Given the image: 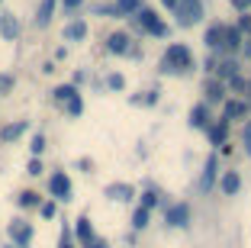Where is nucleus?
Here are the masks:
<instances>
[{
	"instance_id": "nucleus-1",
	"label": "nucleus",
	"mask_w": 251,
	"mask_h": 248,
	"mask_svg": "<svg viewBox=\"0 0 251 248\" xmlns=\"http://www.w3.org/2000/svg\"><path fill=\"white\" fill-rule=\"evenodd\" d=\"M184 68H190V52H187V45H171V49L164 52V58H161V71H184Z\"/></svg>"
},
{
	"instance_id": "nucleus-2",
	"label": "nucleus",
	"mask_w": 251,
	"mask_h": 248,
	"mask_svg": "<svg viewBox=\"0 0 251 248\" xmlns=\"http://www.w3.org/2000/svg\"><path fill=\"white\" fill-rule=\"evenodd\" d=\"M174 10H177L180 26H193V23L203 20V3H200V0H177Z\"/></svg>"
},
{
	"instance_id": "nucleus-3",
	"label": "nucleus",
	"mask_w": 251,
	"mask_h": 248,
	"mask_svg": "<svg viewBox=\"0 0 251 248\" xmlns=\"http://www.w3.org/2000/svg\"><path fill=\"white\" fill-rule=\"evenodd\" d=\"M10 239H13V248H29L32 242V229L23 222V219H16V222H10Z\"/></svg>"
},
{
	"instance_id": "nucleus-4",
	"label": "nucleus",
	"mask_w": 251,
	"mask_h": 248,
	"mask_svg": "<svg viewBox=\"0 0 251 248\" xmlns=\"http://www.w3.org/2000/svg\"><path fill=\"white\" fill-rule=\"evenodd\" d=\"M49 190H52V197L68 200V197H71V181H68V174H52V181H49Z\"/></svg>"
},
{
	"instance_id": "nucleus-5",
	"label": "nucleus",
	"mask_w": 251,
	"mask_h": 248,
	"mask_svg": "<svg viewBox=\"0 0 251 248\" xmlns=\"http://www.w3.org/2000/svg\"><path fill=\"white\" fill-rule=\"evenodd\" d=\"M0 36L10 39V42L20 36V23H16V16H13V13H0Z\"/></svg>"
},
{
	"instance_id": "nucleus-6",
	"label": "nucleus",
	"mask_w": 251,
	"mask_h": 248,
	"mask_svg": "<svg viewBox=\"0 0 251 248\" xmlns=\"http://www.w3.org/2000/svg\"><path fill=\"white\" fill-rule=\"evenodd\" d=\"M135 23H139V29L151 32V29L158 26V16H155V10H148V7H139V10H135Z\"/></svg>"
},
{
	"instance_id": "nucleus-7",
	"label": "nucleus",
	"mask_w": 251,
	"mask_h": 248,
	"mask_svg": "<svg viewBox=\"0 0 251 248\" xmlns=\"http://www.w3.org/2000/svg\"><path fill=\"white\" fill-rule=\"evenodd\" d=\"M55 7H58V0H42L39 10H36V26H49V23H52Z\"/></svg>"
},
{
	"instance_id": "nucleus-8",
	"label": "nucleus",
	"mask_w": 251,
	"mask_h": 248,
	"mask_svg": "<svg viewBox=\"0 0 251 248\" xmlns=\"http://www.w3.org/2000/svg\"><path fill=\"white\" fill-rule=\"evenodd\" d=\"M26 119H20V123H10V126H3V129H0V142H16L23 136V132H26Z\"/></svg>"
},
{
	"instance_id": "nucleus-9",
	"label": "nucleus",
	"mask_w": 251,
	"mask_h": 248,
	"mask_svg": "<svg viewBox=\"0 0 251 248\" xmlns=\"http://www.w3.org/2000/svg\"><path fill=\"white\" fill-rule=\"evenodd\" d=\"M106 49H110L113 55H126V52H129V36H126V32H113V36L106 39Z\"/></svg>"
},
{
	"instance_id": "nucleus-10",
	"label": "nucleus",
	"mask_w": 251,
	"mask_h": 248,
	"mask_svg": "<svg viewBox=\"0 0 251 248\" xmlns=\"http://www.w3.org/2000/svg\"><path fill=\"white\" fill-rule=\"evenodd\" d=\"M84 36H87V23H84V20H74V23L65 26V39H68V42H81Z\"/></svg>"
},
{
	"instance_id": "nucleus-11",
	"label": "nucleus",
	"mask_w": 251,
	"mask_h": 248,
	"mask_svg": "<svg viewBox=\"0 0 251 248\" xmlns=\"http://www.w3.org/2000/svg\"><path fill=\"white\" fill-rule=\"evenodd\" d=\"M187 219H190V210H187L184 203H177V206H171V210H168V222H171V226H184Z\"/></svg>"
},
{
	"instance_id": "nucleus-12",
	"label": "nucleus",
	"mask_w": 251,
	"mask_h": 248,
	"mask_svg": "<svg viewBox=\"0 0 251 248\" xmlns=\"http://www.w3.org/2000/svg\"><path fill=\"white\" fill-rule=\"evenodd\" d=\"M222 49H229V52H235V49H242V29H226L222 32Z\"/></svg>"
},
{
	"instance_id": "nucleus-13",
	"label": "nucleus",
	"mask_w": 251,
	"mask_h": 248,
	"mask_svg": "<svg viewBox=\"0 0 251 248\" xmlns=\"http://www.w3.org/2000/svg\"><path fill=\"white\" fill-rule=\"evenodd\" d=\"M216 165H219V158H216V155H209V158H206V171H203V181H200V187H203V190L213 187V181H216Z\"/></svg>"
},
{
	"instance_id": "nucleus-14",
	"label": "nucleus",
	"mask_w": 251,
	"mask_h": 248,
	"mask_svg": "<svg viewBox=\"0 0 251 248\" xmlns=\"http://www.w3.org/2000/svg\"><path fill=\"white\" fill-rule=\"evenodd\" d=\"M222 32H226V26H222V23H213V26L206 29V39H203V42H206L209 49H219L222 45Z\"/></svg>"
},
{
	"instance_id": "nucleus-15",
	"label": "nucleus",
	"mask_w": 251,
	"mask_h": 248,
	"mask_svg": "<svg viewBox=\"0 0 251 248\" xmlns=\"http://www.w3.org/2000/svg\"><path fill=\"white\" fill-rule=\"evenodd\" d=\"M219 187H222V193H229V197H232V193H238V187H242V177H238L235 171H229V174L222 177Z\"/></svg>"
},
{
	"instance_id": "nucleus-16",
	"label": "nucleus",
	"mask_w": 251,
	"mask_h": 248,
	"mask_svg": "<svg viewBox=\"0 0 251 248\" xmlns=\"http://www.w3.org/2000/svg\"><path fill=\"white\" fill-rule=\"evenodd\" d=\"M77 239H81L84 245H90V242H94V229H90V219L87 216L77 219Z\"/></svg>"
},
{
	"instance_id": "nucleus-17",
	"label": "nucleus",
	"mask_w": 251,
	"mask_h": 248,
	"mask_svg": "<svg viewBox=\"0 0 251 248\" xmlns=\"http://www.w3.org/2000/svg\"><path fill=\"white\" fill-rule=\"evenodd\" d=\"M74 94H77V87H74V84H61V87H55V90H52V97H55L58 103H68Z\"/></svg>"
},
{
	"instance_id": "nucleus-18",
	"label": "nucleus",
	"mask_w": 251,
	"mask_h": 248,
	"mask_svg": "<svg viewBox=\"0 0 251 248\" xmlns=\"http://www.w3.org/2000/svg\"><path fill=\"white\" fill-rule=\"evenodd\" d=\"M226 136H229V123H219L209 129V139H213V145H219V142H226Z\"/></svg>"
},
{
	"instance_id": "nucleus-19",
	"label": "nucleus",
	"mask_w": 251,
	"mask_h": 248,
	"mask_svg": "<svg viewBox=\"0 0 251 248\" xmlns=\"http://www.w3.org/2000/svg\"><path fill=\"white\" fill-rule=\"evenodd\" d=\"M235 116H245V103L242 100H229L226 103V119H235Z\"/></svg>"
},
{
	"instance_id": "nucleus-20",
	"label": "nucleus",
	"mask_w": 251,
	"mask_h": 248,
	"mask_svg": "<svg viewBox=\"0 0 251 248\" xmlns=\"http://www.w3.org/2000/svg\"><path fill=\"white\" fill-rule=\"evenodd\" d=\"M65 107H68V116H81V113H84V100H81V94H74L71 100L65 103Z\"/></svg>"
},
{
	"instance_id": "nucleus-21",
	"label": "nucleus",
	"mask_w": 251,
	"mask_h": 248,
	"mask_svg": "<svg viewBox=\"0 0 251 248\" xmlns=\"http://www.w3.org/2000/svg\"><path fill=\"white\" fill-rule=\"evenodd\" d=\"M190 123L197 126H206V107H203V103H197V107H193V113H190Z\"/></svg>"
},
{
	"instance_id": "nucleus-22",
	"label": "nucleus",
	"mask_w": 251,
	"mask_h": 248,
	"mask_svg": "<svg viewBox=\"0 0 251 248\" xmlns=\"http://www.w3.org/2000/svg\"><path fill=\"white\" fill-rule=\"evenodd\" d=\"M16 203H20L23 210H29V206H39V193L26 190V193H20V197H16Z\"/></svg>"
},
{
	"instance_id": "nucleus-23",
	"label": "nucleus",
	"mask_w": 251,
	"mask_h": 248,
	"mask_svg": "<svg viewBox=\"0 0 251 248\" xmlns=\"http://www.w3.org/2000/svg\"><path fill=\"white\" fill-rule=\"evenodd\" d=\"M206 97H209V100H222V97H226L222 81H219V84H216V81H209V84H206Z\"/></svg>"
},
{
	"instance_id": "nucleus-24",
	"label": "nucleus",
	"mask_w": 251,
	"mask_h": 248,
	"mask_svg": "<svg viewBox=\"0 0 251 248\" xmlns=\"http://www.w3.org/2000/svg\"><path fill=\"white\" fill-rule=\"evenodd\" d=\"M142 7V0H116V13H135Z\"/></svg>"
},
{
	"instance_id": "nucleus-25",
	"label": "nucleus",
	"mask_w": 251,
	"mask_h": 248,
	"mask_svg": "<svg viewBox=\"0 0 251 248\" xmlns=\"http://www.w3.org/2000/svg\"><path fill=\"white\" fill-rule=\"evenodd\" d=\"M235 71H238L235 61H222L219 65V78H235Z\"/></svg>"
},
{
	"instance_id": "nucleus-26",
	"label": "nucleus",
	"mask_w": 251,
	"mask_h": 248,
	"mask_svg": "<svg viewBox=\"0 0 251 248\" xmlns=\"http://www.w3.org/2000/svg\"><path fill=\"white\" fill-rule=\"evenodd\" d=\"M13 84H16L13 74H0V94H10V90H13Z\"/></svg>"
},
{
	"instance_id": "nucleus-27",
	"label": "nucleus",
	"mask_w": 251,
	"mask_h": 248,
	"mask_svg": "<svg viewBox=\"0 0 251 248\" xmlns=\"http://www.w3.org/2000/svg\"><path fill=\"white\" fill-rule=\"evenodd\" d=\"M145 222H148V210H145V206H139V210H135V216H132V226L142 229Z\"/></svg>"
},
{
	"instance_id": "nucleus-28",
	"label": "nucleus",
	"mask_w": 251,
	"mask_h": 248,
	"mask_svg": "<svg viewBox=\"0 0 251 248\" xmlns=\"http://www.w3.org/2000/svg\"><path fill=\"white\" fill-rule=\"evenodd\" d=\"M29 148H32V155H42L45 152V136H32Z\"/></svg>"
},
{
	"instance_id": "nucleus-29",
	"label": "nucleus",
	"mask_w": 251,
	"mask_h": 248,
	"mask_svg": "<svg viewBox=\"0 0 251 248\" xmlns=\"http://www.w3.org/2000/svg\"><path fill=\"white\" fill-rule=\"evenodd\" d=\"M129 193H132V190L126 187V184H116V187H110V197H119V200H126Z\"/></svg>"
},
{
	"instance_id": "nucleus-30",
	"label": "nucleus",
	"mask_w": 251,
	"mask_h": 248,
	"mask_svg": "<svg viewBox=\"0 0 251 248\" xmlns=\"http://www.w3.org/2000/svg\"><path fill=\"white\" fill-rule=\"evenodd\" d=\"M106 84H110L113 90H123V87H126V81H123V74H110V78H106Z\"/></svg>"
},
{
	"instance_id": "nucleus-31",
	"label": "nucleus",
	"mask_w": 251,
	"mask_h": 248,
	"mask_svg": "<svg viewBox=\"0 0 251 248\" xmlns=\"http://www.w3.org/2000/svg\"><path fill=\"white\" fill-rule=\"evenodd\" d=\"M242 142H245V152H251V123L245 126V132H242Z\"/></svg>"
},
{
	"instance_id": "nucleus-32",
	"label": "nucleus",
	"mask_w": 251,
	"mask_h": 248,
	"mask_svg": "<svg viewBox=\"0 0 251 248\" xmlns=\"http://www.w3.org/2000/svg\"><path fill=\"white\" fill-rule=\"evenodd\" d=\"M142 206H145V210H151V206H155V193H151V190H148V193H142Z\"/></svg>"
},
{
	"instance_id": "nucleus-33",
	"label": "nucleus",
	"mask_w": 251,
	"mask_h": 248,
	"mask_svg": "<svg viewBox=\"0 0 251 248\" xmlns=\"http://www.w3.org/2000/svg\"><path fill=\"white\" fill-rule=\"evenodd\" d=\"M29 174H42V161H39V158L29 161Z\"/></svg>"
},
{
	"instance_id": "nucleus-34",
	"label": "nucleus",
	"mask_w": 251,
	"mask_h": 248,
	"mask_svg": "<svg viewBox=\"0 0 251 248\" xmlns=\"http://www.w3.org/2000/svg\"><path fill=\"white\" fill-rule=\"evenodd\" d=\"M42 216L52 219V216H55V203H42Z\"/></svg>"
},
{
	"instance_id": "nucleus-35",
	"label": "nucleus",
	"mask_w": 251,
	"mask_h": 248,
	"mask_svg": "<svg viewBox=\"0 0 251 248\" xmlns=\"http://www.w3.org/2000/svg\"><path fill=\"white\" fill-rule=\"evenodd\" d=\"M232 7H235V10H242V13H245V10L251 7V0H232Z\"/></svg>"
},
{
	"instance_id": "nucleus-36",
	"label": "nucleus",
	"mask_w": 251,
	"mask_h": 248,
	"mask_svg": "<svg viewBox=\"0 0 251 248\" xmlns=\"http://www.w3.org/2000/svg\"><path fill=\"white\" fill-rule=\"evenodd\" d=\"M61 3H65V10H77L84 0H61Z\"/></svg>"
},
{
	"instance_id": "nucleus-37",
	"label": "nucleus",
	"mask_w": 251,
	"mask_h": 248,
	"mask_svg": "<svg viewBox=\"0 0 251 248\" xmlns=\"http://www.w3.org/2000/svg\"><path fill=\"white\" fill-rule=\"evenodd\" d=\"M151 32H155V36H168V26H164V23L158 20V26H155V29H151Z\"/></svg>"
},
{
	"instance_id": "nucleus-38",
	"label": "nucleus",
	"mask_w": 251,
	"mask_h": 248,
	"mask_svg": "<svg viewBox=\"0 0 251 248\" xmlns=\"http://www.w3.org/2000/svg\"><path fill=\"white\" fill-rule=\"evenodd\" d=\"M238 29H242V32L251 29V20H248V16H242V20H238Z\"/></svg>"
},
{
	"instance_id": "nucleus-39",
	"label": "nucleus",
	"mask_w": 251,
	"mask_h": 248,
	"mask_svg": "<svg viewBox=\"0 0 251 248\" xmlns=\"http://www.w3.org/2000/svg\"><path fill=\"white\" fill-rule=\"evenodd\" d=\"M61 248H71V242H68V229L61 232Z\"/></svg>"
},
{
	"instance_id": "nucleus-40",
	"label": "nucleus",
	"mask_w": 251,
	"mask_h": 248,
	"mask_svg": "<svg viewBox=\"0 0 251 248\" xmlns=\"http://www.w3.org/2000/svg\"><path fill=\"white\" fill-rule=\"evenodd\" d=\"M87 248H106V242H97V239H94V242H90Z\"/></svg>"
},
{
	"instance_id": "nucleus-41",
	"label": "nucleus",
	"mask_w": 251,
	"mask_h": 248,
	"mask_svg": "<svg viewBox=\"0 0 251 248\" xmlns=\"http://www.w3.org/2000/svg\"><path fill=\"white\" fill-rule=\"evenodd\" d=\"M161 3H164L168 10H174V7H177V0H161Z\"/></svg>"
},
{
	"instance_id": "nucleus-42",
	"label": "nucleus",
	"mask_w": 251,
	"mask_h": 248,
	"mask_svg": "<svg viewBox=\"0 0 251 248\" xmlns=\"http://www.w3.org/2000/svg\"><path fill=\"white\" fill-rule=\"evenodd\" d=\"M245 58H251V42H245Z\"/></svg>"
}]
</instances>
